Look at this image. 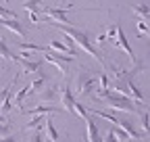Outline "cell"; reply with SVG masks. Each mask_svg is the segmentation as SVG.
Wrapping results in <instances>:
<instances>
[{
	"instance_id": "1",
	"label": "cell",
	"mask_w": 150,
	"mask_h": 142,
	"mask_svg": "<svg viewBox=\"0 0 150 142\" xmlns=\"http://www.w3.org/2000/svg\"><path fill=\"white\" fill-rule=\"evenodd\" d=\"M46 23H50L52 27H56L61 33H67V36H71V40L77 44V48H81L83 52H88L90 57H94L98 63H100V67H102V71H106L108 69V63H106V59L100 55V50H96L92 46V42H90V33L88 31H83L81 27H77V25H65V23H56V21H50V19H44Z\"/></svg>"
},
{
	"instance_id": "2",
	"label": "cell",
	"mask_w": 150,
	"mask_h": 142,
	"mask_svg": "<svg viewBox=\"0 0 150 142\" xmlns=\"http://www.w3.org/2000/svg\"><path fill=\"white\" fill-rule=\"evenodd\" d=\"M94 98H96L98 102H104L108 104L110 109L115 111H123V113H131V115H138L140 109L136 107V100L129 98L117 90H112V88H106V90H96L94 92Z\"/></svg>"
},
{
	"instance_id": "3",
	"label": "cell",
	"mask_w": 150,
	"mask_h": 142,
	"mask_svg": "<svg viewBox=\"0 0 150 142\" xmlns=\"http://www.w3.org/2000/svg\"><path fill=\"white\" fill-rule=\"evenodd\" d=\"M96 88H98V80L92 73H88L86 69H81L75 75V94L77 96H90L96 92Z\"/></svg>"
},
{
	"instance_id": "4",
	"label": "cell",
	"mask_w": 150,
	"mask_h": 142,
	"mask_svg": "<svg viewBox=\"0 0 150 142\" xmlns=\"http://www.w3.org/2000/svg\"><path fill=\"white\" fill-rule=\"evenodd\" d=\"M44 59H46L48 63H52V65H54L56 69H59L63 75H67V73H69V65L73 63V59H75V57H69V55H61V52L56 55V52H48V50H46Z\"/></svg>"
},
{
	"instance_id": "5",
	"label": "cell",
	"mask_w": 150,
	"mask_h": 142,
	"mask_svg": "<svg viewBox=\"0 0 150 142\" xmlns=\"http://www.w3.org/2000/svg\"><path fill=\"white\" fill-rule=\"evenodd\" d=\"M15 86H17V77L6 86V88H2L0 90V113H8L11 109H13V92H15Z\"/></svg>"
},
{
	"instance_id": "6",
	"label": "cell",
	"mask_w": 150,
	"mask_h": 142,
	"mask_svg": "<svg viewBox=\"0 0 150 142\" xmlns=\"http://www.w3.org/2000/svg\"><path fill=\"white\" fill-rule=\"evenodd\" d=\"M112 42H115V46H117V48H121L125 55L129 57V61L134 63V65H136V63H140V61L136 59L134 50H131V46H129V42H127V38H125V33H123V29H121V27L117 29V36H115V40H112Z\"/></svg>"
},
{
	"instance_id": "7",
	"label": "cell",
	"mask_w": 150,
	"mask_h": 142,
	"mask_svg": "<svg viewBox=\"0 0 150 142\" xmlns=\"http://www.w3.org/2000/svg\"><path fill=\"white\" fill-rule=\"evenodd\" d=\"M86 121V134H88V142H102V136H100V130L96 126V121H94L90 115L83 119Z\"/></svg>"
},
{
	"instance_id": "8",
	"label": "cell",
	"mask_w": 150,
	"mask_h": 142,
	"mask_svg": "<svg viewBox=\"0 0 150 142\" xmlns=\"http://www.w3.org/2000/svg\"><path fill=\"white\" fill-rule=\"evenodd\" d=\"M0 25L6 27L8 31H15L17 36H27L25 27H23L21 23H19V19H4V17H0Z\"/></svg>"
},
{
	"instance_id": "9",
	"label": "cell",
	"mask_w": 150,
	"mask_h": 142,
	"mask_svg": "<svg viewBox=\"0 0 150 142\" xmlns=\"http://www.w3.org/2000/svg\"><path fill=\"white\" fill-rule=\"evenodd\" d=\"M59 98V90H56V86H44L40 90V100L42 104H48V102H56Z\"/></svg>"
},
{
	"instance_id": "10",
	"label": "cell",
	"mask_w": 150,
	"mask_h": 142,
	"mask_svg": "<svg viewBox=\"0 0 150 142\" xmlns=\"http://www.w3.org/2000/svg\"><path fill=\"white\" fill-rule=\"evenodd\" d=\"M61 102H63V107H65L69 113H73L75 96H73V92H71V88H69V86H63V88H61Z\"/></svg>"
},
{
	"instance_id": "11",
	"label": "cell",
	"mask_w": 150,
	"mask_h": 142,
	"mask_svg": "<svg viewBox=\"0 0 150 142\" xmlns=\"http://www.w3.org/2000/svg\"><path fill=\"white\" fill-rule=\"evenodd\" d=\"M48 50H52V52H61V55H69V57H75V55H77L75 50H71L67 44H63V42H59V40H52V42L48 44Z\"/></svg>"
},
{
	"instance_id": "12",
	"label": "cell",
	"mask_w": 150,
	"mask_h": 142,
	"mask_svg": "<svg viewBox=\"0 0 150 142\" xmlns=\"http://www.w3.org/2000/svg\"><path fill=\"white\" fill-rule=\"evenodd\" d=\"M56 111H59V107H54V104H38L33 109H27L29 115H52Z\"/></svg>"
},
{
	"instance_id": "13",
	"label": "cell",
	"mask_w": 150,
	"mask_h": 142,
	"mask_svg": "<svg viewBox=\"0 0 150 142\" xmlns=\"http://www.w3.org/2000/svg\"><path fill=\"white\" fill-rule=\"evenodd\" d=\"M46 117L48 115H31V119L25 123V130H42L46 126Z\"/></svg>"
},
{
	"instance_id": "14",
	"label": "cell",
	"mask_w": 150,
	"mask_h": 142,
	"mask_svg": "<svg viewBox=\"0 0 150 142\" xmlns=\"http://www.w3.org/2000/svg\"><path fill=\"white\" fill-rule=\"evenodd\" d=\"M0 57H2V59H11V61H21V55H15V52H11V48H8V44L2 40V38H0Z\"/></svg>"
},
{
	"instance_id": "15",
	"label": "cell",
	"mask_w": 150,
	"mask_h": 142,
	"mask_svg": "<svg viewBox=\"0 0 150 142\" xmlns=\"http://www.w3.org/2000/svg\"><path fill=\"white\" fill-rule=\"evenodd\" d=\"M21 69L25 71V73H35L38 69L42 67V61H29V59H23V55H21Z\"/></svg>"
},
{
	"instance_id": "16",
	"label": "cell",
	"mask_w": 150,
	"mask_h": 142,
	"mask_svg": "<svg viewBox=\"0 0 150 142\" xmlns=\"http://www.w3.org/2000/svg\"><path fill=\"white\" fill-rule=\"evenodd\" d=\"M19 50H21V55H25V52H46L48 48L46 46L31 44V42H19Z\"/></svg>"
},
{
	"instance_id": "17",
	"label": "cell",
	"mask_w": 150,
	"mask_h": 142,
	"mask_svg": "<svg viewBox=\"0 0 150 142\" xmlns=\"http://www.w3.org/2000/svg\"><path fill=\"white\" fill-rule=\"evenodd\" d=\"M46 84H48V75H44V73H42V75H38V77L29 84V92H40Z\"/></svg>"
},
{
	"instance_id": "18",
	"label": "cell",
	"mask_w": 150,
	"mask_h": 142,
	"mask_svg": "<svg viewBox=\"0 0 150 142\" xmlns=\"http://www.w3.org/2000/svg\"><path fill=\"white\" fill-rule=\"evenodd\" d=\"M23 9L29 11V13H38V15H40L42 9H44V4H42V0H25V2H23Z\"/></svg>"
},
{
	"instance_id": "19",
	"label": "cell",
	"mask_w": 150,
	"mask_h": 142,
	"mask_svg": "<svg viewBox=\"0 0 150 142\" xmlns=\"http://www.w3.org/2000/svg\"><path fill=\"white\" fill-rule=\"evenodd\" d=\"M131 13H134V15H138L140 19L144 21L146 17L150 15V6H148V4H131Z\"/></svg>"
},
{
	"instance_id": "20",
	"label": "cell",
	"mask_w": 150,
	"mask_h": 142,
	"mask_svg": "<svg viewBox=\"0 0 150 142\" xmlns=\"http://www.w3.org/2000/svg\"><path fill=\"white\" fill-rule=\"evenodd\" d=\"M46 136H48V140H52V142H59V132H56L52 119H48V117H46Z\"/></svg>"
},
{
	"instance_id": "21",
	"label": "cell",
	"mask_w": 150,
	"mask_h": 142,
	"mask_svg": "<svg viewBox=\"0 0 150 142\" xmlns=\"http://www.w3.org/2000/svg\"><path fill=\"white\" fill-rule=\"evenodd\" d=\"M138 117H140V123H142V132L150 134V113L148 111H140Z\"/></svg>"
},
{
	"instance_id": "22",
	"label": "cell",
	"mask_w": 150,
	"mask_h": 142,
	"mask_svg": "<svg viewBox=\"0 0 150 142\" xmlns=\"http://www.w3.org/2000/svg\"><path fill=\"white\" fill-rule=\"evenodd\" d=\"M127 88H129V96L134 98L136 102H138V100H144V96H142V92L136 88V82H134V80H129V82H127Z\"/></svg>"
},
{
	"instance_id": "23",
	"label": "cell",
	"mask_w": 150,
	"mask_h": 142,
	"mask_svg": "<svg viewBox=\"0 0 150 142\" xmlns=\"http://www.w3.org/2000/svg\"><path fill=\"white\" fill-rule=\"evenodd\" d=\"M73 113H75V115H77L79 119H86V117L90 115V111L86 109V107H83L81 102H77V100H75V104H73Z\"/></svg>"
},
{
	"instance_id": "24",
	"label": "cell",
	"mask_w": 150,
	"mask_h": 142,
	"mask_svg": "<svg viewBox=\"0 0 150 142\" xmlns=\"http://www.w3.org/2000/svg\"><path fill=\"white\" fill-rule=\"evenodd\" d=\"M44 136H46V134H44L42 130H35V132H33V134L27 138V142H44V140H46Z\"/></svg>"
},
{
	"instance_id": "25",
	"label": "cell",
	"mask_w": 150,
	"mask_h": 142,
	"mask_svg": "<svg viewBox=\"0 0 150 142\" xmlns=\"http://www.w3.org/2000/svg\"><path fill=\"white\" fill-rule=\"evenodd\" d=\"M0 17H8V19H17V13L11 11V9H4L2 4H0Z\"/></svg>"
},
{
	"instance_id": "26",
	"label": "cell",
	"mask_w": 150,
	"mask_h": 142,
	"mask_svg": "<svg viewBox=\"0 0 150 142\" xmlns=\"http://www.w3.org/2000/svg\"><path fill=\"white\" fill-rule=\"evenodd\" d=\"M136 27H138V31H140L142 36H148V31H150V25H148L146 21H142V19L138 21V25H136Z\"/></svg>"
},
{
	"instance_id": "27",
	"label": "cell",
	"mask_w": 150,
	"mask_h": 142,
	"mask_svg": "<svg viewBox=\"0 0 150 142\" xmlns=\"http://www.w3.org/2000/svg\"><path fill=\"white\" fill-rule=\"evenodd\" d=\"M102 142H117V136L112 134V130H108V132H106V136L102 138Z\"/></svg>"
},
{
	"instance_id": "28",
	"label": "cell",
	"mask_w": 150,
	"mask_h": 142,
	"mask_svg": "<svg viewBox=\"0 0 150 142\" xmlns=\"http://www.w3.org/2000/svg\"><path fill=\"white\" fill-rule=\"evenodd\" d=\"M29 21L33 25H38V23H40V15H38V13H29Z\"/></svg>"
},
{
	"instance_id": "29",
	"label": "cell",
	"mask_w": 150,
	"mask_h": 142,
	"mask_svg": "<svg viewBox=\"0 0 150 142\" xmlns=\"http://www.w3.org/2000/svg\"><path fill=\"white\" fill-rule=\"evenodd\" d=\"M0 142H15V136H2V138H0Z\"/></svg>"
},
{
	"instance_id": "30",
	"label": "cell",
	"mask_w": 150,
	"mask_h": 142,
	"mask_svg": "<svg viewBox=\"0 0 150 142\" xmlns=\"http://www.w3.org/2000/svg\"><path fill=\"white\" fill-rule=\"evenodd\" d=\"M0 123H6V117H4V113H0Z\"/></svg>"
},
{
	"instance_id": "31",
	"label": "cell",
	"mask_w": 150,
	"mask_h": 142,
	"mask_svg": "<svg viewBox=\"0 0 150 142\" xmlns=\"http://www.w3.org/2000/svg\"><path fill=\"white\" fill-rule=\"evenodd\" d=\"M44 142H52V140H44Z\"/></svg>"
},
{
	"instance_id": "32",
	"label": "cell",
	"mask_w": 150,
	"mask_h": 142,
	"mask_svg": "<svg viewBox=\"0 0 150 142\" xmlns=\"http://www.w3.org/2000/svg\"><path fill=\"white\" fill-rule=\"evenodd\" d=\"M0 61H2V57H0Z\"/></svg>"
},
{
	"instance_id": "33",
	"label": "cell",
	"mask_w": 150,
	"mask_h": 142,
	"mask_svg": "<svg viewBox=\"0 0 150 142\" xmlns=\"http://www.w3.org/2000/svg\"><path fill=\"white\" fill-rule=\"evenodd\" d=\"M117 142H121V140H117Z\"/></svg>"
},
{
	"instance_id": "34",
	"label": "cell",
	"mask_w": 150,
	"mask_h": 142,
	"mask_svg": "<svg viewBox=\"0 0 150 142\" xmlns=\"http://www.w3.org/2000/svg\"><path fill=\"white\" fill-rule=\"evenodd\" d=\"M6 2H8V0H6Z\"/></svg>"
}]
</instances>
